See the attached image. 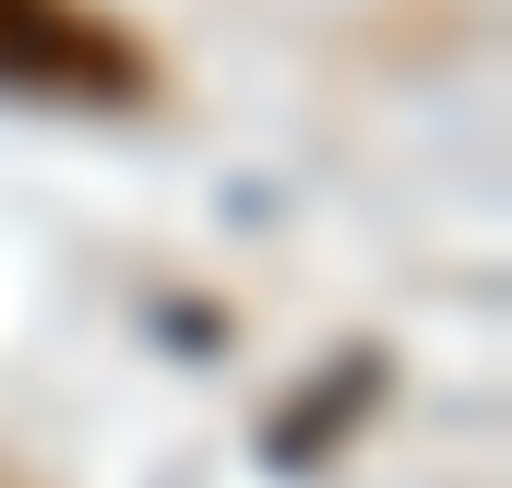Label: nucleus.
Segmentation results:
<instances>
[{
  "instance_id": "nucleus-1",
  "label": "nucleus",
  "mask_w": 512,
  "mask_h": 488,
  "mask_svg": "<svg viewBox=\"0 0 512 488\" xmlns=\"http://www.w3.org/2000/svg\"><path fill=\"white\" fill-rule=\"evenodd\" d=\"M0 96L36 108H143L155 48L108 0H0Z\"/></svg>"
}]
</instances>
